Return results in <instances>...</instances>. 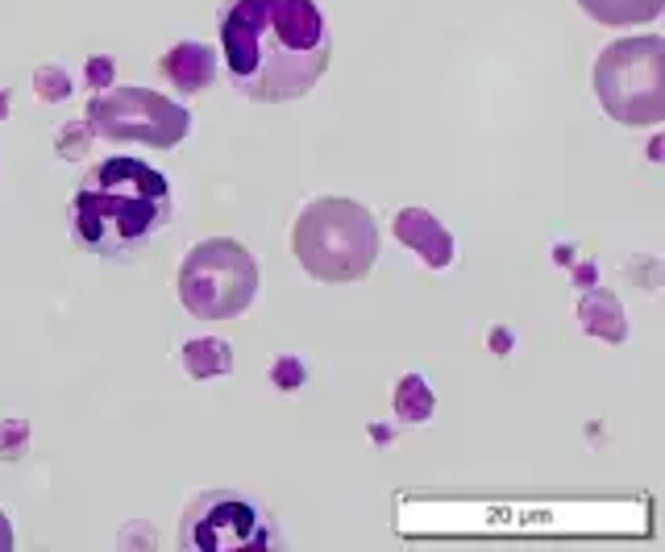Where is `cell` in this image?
I'll use <instances>...</instances> for the list:
<instances>
[{"mask_svg":"<svg viewBox=\"0 0 665 552\" xmlns=\"http://www.w3.org/2000/svg\"><path fill=\"white\" fill-rule=\"evenodd\" d=\"M221 54L246 100H300L329 67V25L312 0H225Z\"/></svg>","mask_w":665,"mask_h":552,"instance_id":"1","label":"cell"},{"mask_svg":"<svg viewBox=\"0 0 665 552\" xmlns=\"http://www.w3.org/2000/svg\"><path fill=\"white\" fill-rule=\"evenodd\" d=\"M171 184L150 162L117 154L96 162L75 187L72 233L104 262H138L150 241L171 225Z\"/></svg>","mask_w":665,"mask_h":552,"instance_id":"2","label":"cell"},{"mask_svg":"<svg viewBox=\"0 0 665 552\" xmlns=\"http://www.w3.org/2000/svg\"><path fill=\"white\" fill-rule=\"evenodd\" d=\"M291 253L316 283H357L379 258V225L357 200H312L291 225Z\"/></svg>","mask_w":665,"mask_h":552,"instance_id":"3","label":"cell"},{"mask_svg":"<svg viewBox=\"0 0 665 552\" xmlns=\"http://www.w3.org/2000/svg\"><path fill=\"white\" fill-rule=\"evenodd\" d=\"M594 96L603 113L628 129H653L665 121V38H619L594 59Z\"/></svg>","mask_w":665,"mask_h":552,"instance_id":"4","label":"cell"},{"mask_svg":"<svg viewBox=\"0 0 665 552\" xmlns=\"http://www.w3.org/2000/svg\"><path fill=\"white\" fill-rule=\"evenodd\" d=\"M259 296V262L234 237L196 241L179 266V300L196 321H234Z\"/></svg>","mask_w":665,"mask_h":552,"instance_id":"5","label":"cell"},{"mask_svg":"<svg viewBox=\"0 0 665 552\" xmlns=\"http://www.w3.org/2000/svg\"><path fill=\"white\" fill-rule=\"evenodd\" d=\"M184 552H262L279 549L275 519L234 490H200L179 519Z\"/></svg>","mask_w":665,"mask_h":552,"instance_id":"6","label":"cell"},{"mask_svg":"<svg viewBox=\"0 0 665 552\" xmlns=\"http://www.w3.org/2000/svg\"><path fill=\"white\" fill-rule=\"evenodd\" d=\"M88 129L104 141H138L150 150H171L188 138L191 113L150 88H109L88 100Z\"/></svg>","mask_w":665,"mask_h":552,"instance_id":"7","label":"cell"},{"mask_svg":"<svg viewBox=\"0 0 665 552\" xmlns=\"http://www.w3.org/2000/svg\"><path fill=\"white\" fill-rule=\"evenodd\" d=\"M163 71L175 79V88H184V92H204V88L213 84V71H216L213 50L196 47V42H184V47H175L163 59Z\"/></svg>","mask_w":665,"mask_h":552,"instance_id":"8","label":"cell"},{"mask_svg":"<svg viewBox=\"0 0 665 552\" xmlns=\"http://www.w3.org/2000/svg\"><path fill=\"white\" fill-rule=\"evenodd\" d=\"M578 9H582L591 22L624 29V25L657 22L662 9H665V0H578Z\"/></svg>","mask_w":665,"mask_h":552,"instance_id":"9","label":"cell"},{"mask_svg":"<svg viewBox=\"0 0 665 552\" xmlns=\"http://www.w3.org/2000/svg\"><path fill=\"white\" fill-rule=\"evenodd\" d=\"M13 549V524H9V515L0 511V552Z\"/></svg>","mask_w":665,"mask_h":552,"instance_id":"10","label":"cell"}]
</instances>
